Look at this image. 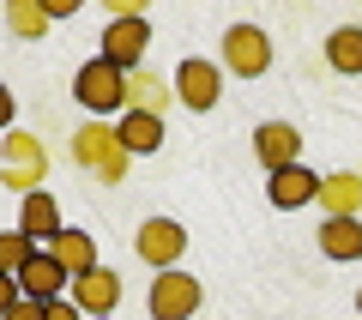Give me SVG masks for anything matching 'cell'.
I'll list each match as a JSON object with an SVG mask.
<instances>
[{
    "label": "cell",
    "mask_w": 362,
    "mask_h": 320,
    "mask_svg": "<svg viewBox=\"0 0 362 320\" xmlns=\"http://www.w3.org/2000/svg\"><path fill=\"white\" fill-rule=\"evenodd\" d=\"M73 164H85L103 188H115V181H127L133 157L121 152V133L109 127V121H85V127L73 133Z\"/></svg>",
    "instance_id": "1"
},
{
    "label": "cell",
    "mask_w": 362,
    "mask_h": 320,
    "mask_svg": "<svg viewBox=\"0 0 362 320\" xmlns=\"http://www.w3.org/2000/svg\"><path fill=\"white\" fill-rule=\"evenodd\" d=\"M0 157H6V164H0V181H6L18 200L42 188V176H49V152H42L37 133H18V127H13L6 139H0Z\"/></svg>",
    "instance_id": "2"
},
{
    "label": "cell",
    "mask_w": 362,
    "mask_h": 320,
    "mask_svg": "<svg viewBox=\"0 0 362 320\" xmlns=\"http://www.w3.org/2000/svg\"><path fill=\"white\" fill-rule=\"evenodd\" d=\"M73 97L85 103L90 115H109V109H121V115H127V73H121L115 61H103V55H97V61H85L73 73Z\"/></svg>",
    "instance_id": "3"
},
{
    "label": "cell",
    "mask_w": 362,
    "mask_h": 320,
    "mask_svg": "<svg viewBox=\"0 0 362 320\" xmlns=\"http://www.w3.org/2000/svg\"><path fill=\"white\" fill-rule=\"evenodd\" d=\"M223 67L242 73V79H259L272 67V37L259 25H230L223 30Z\"/></svg>",
    "instance_id": "4"
},
{
    "label": "cell",
    "mask_w": 362,
    "mask_h": 320,
    "mask_svg": "<svg viewBox=\"0 0 362 320\" xmlns=\"http://www.w3.org/2000/svg\"><path fill=\"white\" fill-rule=\"evenodd\" d=\"M199 278H187V272H157L151 278V320H187L199 308Z\"/></svg>",
    "instance_id": "5"
},
{
    "label": "cell",
    "mask_w": 362,
    "mask_h": 320,
    "mask_svg": "<svg viewBox=\"0 0 362 320\" xmlns=\"http://www.w3.org/2000/svg\"><path fill=\"white\" fill-rule=\"evenodd\" d=\"M145 49H151V25H145V18H109V30H103V61H115L121 73H139Z\"/></svg>",
    "instance_id": "6"
},
{
    "label": "cell",
    "mask_w": 362,
    "mask_h": 320,
    "mask_svg": "<svg viewBox=\"0 0 362 320\" xmlns=\"http://www.w3.org/2000/svg\"><path fill=\"white\" fill-rule=\"evenodd\" d=\"M139 260L145 266H157V272H175V260H181V248H187V230H181L175 218H151V224H139Z\"/></svg>",
    "instance_id": "7"
},
{
    "label": "cell",
    "mask_w": 362,
    "mask_h": 320,
    "mask_svg": "<svg viewBox=\"0 0 362 320\" xmlns=\"http://www.w3.org/2000/svg\"><path fill=\"white\" fill-rule=\"evenodd\" d=\"M175 97L187 103V109H218V97H223V73H218V61H181L175 67Z\"/></svg>",
    "instance_id": "8"
},
{
    "label": "cell",
    "mask_w": 362,
    "mask_h": 320,
    "mask_svg": "<svg viewBox=\"0 0 362 320\" xmlns=\"http://www.w3.org/2000/svg\"><path fill=\"white\" fill-rule=\"evenodd\" d=\"M254 152H259V164L278 176V169H290V164H302V133L290 127V121H266V127L254 133Z\"/></svg>",
    "instance_id": "9"
},
{
    "label": "cell",
    "mask_w": 362,
    "mask_h": 320,
    "mask_svg": "<svg viewBox=\"0 0 362 320\" xmlns=\"http://www.w3.org/2000/svg\"><path fill=\"white\" fill-rule=\"evenodd\" d=\"M73 302H78V314H90V320H109L115 314V302H121V278L115 272H85V278H73Z\"/></svg>",
    "instance_id": "10"
},
{
    "label": "cell",
    "mask_w": 362,
    "mask_h": 320,
    "mask_svg": "<svg viewBox=\"0 0 362 320\" xmlns=\"http://www.w3.org/2000/svg\"><path fill=\"white\" fill-rule=\"evenodd\" d=\"M66 284H73V278L61 272V260H54V254H30V260H25V272H18V290H25L30 302H42V308L61 302Z\"/></svg>",
    "instance_id": "11"
},
{
    "label": "cell",
    "mask_w": 362,
    "mask_h": 320,
    "mask_svg": "<svg viewBox=\"0 0 362 320\" xmlns=\"http://www.w3.org/2000/svg\"><path fill=\"white\" fill-rule=\"evenodd\" d=\"M308 200H320V176H314L308 164H290V169L272 176V205H278V212H296V205H308Z\"/></svg>",
    "instance_id": "12"
},
{
    "label": "cell",
    "mask_w": 362,
    "mask_h": 320,
    "mask_svg": "<svg viewBox=\"0 0 362 320\" xmlns=\"http://www.w3.org/2000/svg\"><path fill=\"white\" fill-rule=\"evenodd\" d=\"M42 254H54V260H61V272H66V278H85V272H97V242H90L85 230H61L49 248H42Z\"/></svg>",
    "instance_id": "13"
},
{
    "label": "cell",
    "mask_w": 362,
    "mask_h": 320,
    "mask_svg": "<svg viewBox=\"0 0 362 320\" xmlns=\"http://www.w3.org/2000/svg\"><path fill=\"white\" fill-rule=\"evenodd\" d=\"M18 230H25L30 242H54V236L66 230V224H61V205H54V193H25V212H18Z\"/></svg>",
    "instance_id": "14"
},
{
    "label": "cell",
    "mask_w": 362,
    "mask_h": 320,
    "mask_svg": "<svg viewBox=\"0 0 362 320\" xmlns=\"http://www.w3.org/2000/svg\"><path fill=\"white\" fill-rule=\"evenodd\" d=\"M320 205H326V218H356L362 212V176H320Z\"/></svg>",
    "instance_id": "15"
},
{
    "label": "cell",
    "mask_w": 362,
    "mask_h": 320,
    "mask_svg": "<svg viewBox=\"0 0 362 320\" xmlns=\"http://www.w3.org/2000/svg\"><path fill=\"white\" fill-rule=\"evenodd\" d=\"M127 109H139V115H157V121H163V109H169V79H157L151 67L127 73Z\"/></svg>",
    "instance_id": "16"
},
{
    "label": "cell",
    "mask_w": 362,
    "mask_h": 320,
    "mask_svg": "<svg viewBox=\"0 0 362 320\" xmlns=\"http://www.w3.org/2000/svg\"><path fill=\"white\" fill-rule=\"evenodd\" d=\"M320 254L326 260H362V218H326L320 224Z\"/></svg>",
    "instance_id": "17"
},
{
    "label": "cell",
    "mask_w": 362,
    "mask_h": 320,
    "mask_svg": "<svg viewBox=\"0 0 362 320\" xmlns=\"http://www.w3.org/2000/svg\"><path fill=\"white\" fill-rule=\"evenodd\" d=\"M115 133H121V152H127V157H145V152L163 145V121H157V115H139V109H127Z\"/></svg>",
    "instance_id": "18"
},
{
    "label": "cell",
    "mask_w": 362,
    "mask_h": 320,
    "mask_svg": "<svg viewBox=\"0 0 362 320\" xmlns=\"http://www.w3.org/2000/svg\"><path fill=\"white\" fill-rule=\"evenodd\" d=\"M326 61H332V73H362V25H344L326 37Z\"/></svg>",
    "instance_id": "19"
},
{
    "label": "cell",
    "mask_w": 362,
    "mask_h": 320,
    "mask_svg": "<svg viewBox=\"0 0 362 320\" xmlns=\"http://www.w3.org/2000/svg\"><path fill=\"white\" fill-rule=\"evenodd\" d=\"M6 25H13L18 37H42L54 18H49V6H42V0H6Z\"/></svg>",
    "instance_id": "20"
},
{
    "label": "cell",
    "mask_w": 362,
    "mask_h": 320,
    "mask_svg": "<svg viewBox=\"0 0 362 320\" xmlns=\"http://www.w3.org/2000/svg\"><path fill=\"white\" fill-rule=\"evenodd\" d=\"M30 254H37V248H30L25 230H6V236H0V272H6V278H18Z\"/></svg>",
    "instance_id": "21"
},
{
    "label": "cell",
    "mask_w": 362,
    "mask_h": 320,
    "mask_svg": "<svg viewBox=\"0 0 362 320\" xmlns=\"http://www.w3.org/2000/svg\"><path fill=\"white\" fill-rule=\"evenodd\" d=\"M18 302H25V290H18V278H6V272H0V320L13 314Z\"/></svg>",
    "instance_id": "22"
},
{
    "label": "cell",
    "mask_w": 362,
    "mask_h": 320,
    "mask_svg": "<svg viewBox=\"0 0 362 320\" xmlns=\"http://www.w3.org/2000/svg\"><path fill=\"white\" fill-rule=\"evenodd\" d=\"M42 320H85V314H78V302H66V296H61V302L42 308Z\"/></svg>",
    "instance_id": "23"
},
{
    "label": "cell",
    "mask_w": 362,
    "mask_h": 320,
    "mask_svg": "<svg viewBox=\"0 0 362 320\" xmlns=\"http://www.w3.org/2000/svg\"><path fill=\"white\" fill-rule=\"evenodd\" d=\"M0 133H13V91L0 85Z\"/></svg>",
    "instance_id": "24"
},
{
    "label": "cell",
    "mask_w": 362,
    "mask_h": 320,
    "mask_svg": "<svg viewBox=\"0 0 362 320\" xmlns=\"http://www.w3.org/2000/svg\"><path fill=\"white\" fill-rule=\"evenodd\" d=\"M6 320H42V302H30V296H25V302H18Z\"/></svg>",
    "instance_id": "25"
},
{
    "label": "cell",
    "mask_w": 362,
    "mask_h": 320,
    "mask_svg": "<svg viewBox=\"0 0 362 320\" xmlns=\"http://www.w3.org/2000/svg\"><path fill=\"white\" fill-rule=\"evenodd\" d=\"M356 308H362V290H356Z\"/></svg>",
    "instance_id": "26"
},
{
    "label": "cell",
    "mask_w": 362,
    "mask_h": 320,
    "mask_svg": "<svg viewBox=\"0 0 362 320\" xmlns=\"http://www.w3.org/2000/svg\"><path fill=\"white\" fill-rule=\"evenodd\" d=\"M109 320H115V314H109Z\"/></svg>",
    "instance_id": "27"
}]
</instances>
